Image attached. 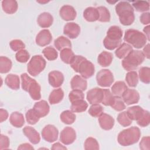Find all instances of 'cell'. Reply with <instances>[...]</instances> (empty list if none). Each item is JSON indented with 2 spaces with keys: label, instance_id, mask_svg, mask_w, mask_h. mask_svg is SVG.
I'll list each match as a JSON object with an SVG mask.
<instances>
[{
  "label": "cell",
  "instance_id": "ee69618b",
  "mask_svg": "<svg viewBox=\"0 0 150 150\" xmlns=\"http://www.w3.org/2000/svg\"><path fill=\"white\" fill-rule=\"evenodd\" d=\"M132 5L138 12H145L149 9V4L148 1H134L132 2Z\"/></svg>",
  "mask_w": 150,
  "mask_h": 150
},
{
  "label": "cell",
  "instance_id": "44dd1931",
  "mask_svg": "<svg viewBox=\"0 0 150 150\" xmlns=\"http://www.w3.org/2000/svg\"><path fill=\"white\" fill-rule=\"evenodd\" d=\"M70 84L72 89L80 90L82 91L86 90L87 87V81L79 75H76L71 79Z\"/></svg>",
  "mask_w": 150,
  "mask_h": 150
},
{
  "label": "cell",
  "instance_id": "7402d4cb",
  "mask_svg": "<svg viewBox=\"0 0 150 150\" xmlns=\"http://www.w3.org/2000/svg\"><path fill=\"white\" fill-rule=\"evenodd\" d=\"M144 111L145 110H144L141 107L135 105L129 107L127 110V113L131 120H135L137 121L142 117Z\"/></svg>",
  "mask_w": 150,
  "mask_h": 150
},
{
  "label": "cell",
  "instance_id": "cb8c5ba5",
  "mask_svg": "<svg viewBox=\"0 0 150 150\" xmlns=\"http://www.w3.org/2000/svg\"><path fill=\"white\" fill-rule=\"evenodd\" d=\"M83 17L88 22H95L99 19V12L97 8L88 7L83 12Z\"/></svg>",
  "mask_w": 150,
  "mask_h": 150
},
{
  "label": "cell",
  "instance_id": "f907efd6",
  "mask_svg": "<svg viewBox=\"0 0 150 150\" xmlns=\"http://www.w3.org/2000/svg\"><path fill=\"white\" fill-rule=\"evenodd\" d=\"M149 122H150L149 112V111L145 110L142 117L138 121H137V124L142 127H145L148 126L149 124Z\"/></svg>",
  "mask_w": 150,
  "mask_h": 150
},
{
  "label": "cell",
  "instance_id": "7bdbcfd3",
  "mask_svg": "<svg viewBox=\"0 0 150 150\" xmlns=\"http://www.w3.org/2000/svg\"><path fill=\"white\" fill-rule=\"evenodd\" d=\"M103 107L99 104H93L88 110L89 114L93 117H98L103 113Z\"/></svg>",
  "mask_w": 150,
  "mask_h": 150
},
{
  "label": "cell",
  "instance_id": "52a82bcc",
  "mask_svg": "<svg viewBox=\"0 0 150 150\" xmlns=\"http://www.w3.org/2000/svg\"><path fill=\"white\" fill-rule=\"evenodd\" d=\"M46 67V61L40 55L33 56L28 64L27 70L32 76L39 74Z\"/></svg>",
  "mask_w": 150,
  "mask_h": 150
},
{
  "label": "cell",
  "instance_id": "d6986e66",
  "mask_svg": "<svg viewBox=\"0 0 150 150\" xmlns=\"http://www.w3.org/2000/svg\"><path fill=\"white\" fill-rule=\"evenodd\" d=\"M98 122L101 128L104 130H110L114 125V119L110 115L103 113L98 118Z\"/></svg>",
  "mask_w": 150,
  "mask_h": 150
},
{
  "label": "cell",
  "instance_id": "4fadbf2b",
  "mask_svg": "<svg viewBox=\"0 0 150 150\" xmlns=\"http://www.w3.org/2000/svg\"><path fill=\"white\" fill-rule=\"evenodd\" d=\"M122 100L127 105L137 103L139 100V94L137 91L134 89L127 88L122 95Z\"/></svg>",
  "mask_w": 150,
  "mask_h": 150
},
{
  "label": "cell",
  "instance_id": "ffe728a7",
  "mask_svg": "<svg viewBox=\"0 0 150 150\" xmlns=\"http://www.w3.org/2000/svg\"><path fill=\"white\" fill-rule=\"evenodd\" d=\"M23 132L25 135L29 139L30 142L33 144H37L40 142V137L39 134L35 128L26 126L23 129Z\"/></svg>",
  "mask_w": 150,
  "mask_h": 150
},
{
  "label": "cell",
  "instance_id": "9a60e30c",
  "mask_svg": "<svg viewBox=\"0 0 150 150\" xmlns=\"http://www.w3.org/2000/svg\"><path fill=\"white\" fill-rule=\"evenodd\" d=\"M49 83L53 87L56 88L62 86L64 81V76L59 71L54 70L50 71L48 74Z\"/></svg>",
  "mask_w": 150,
  "mask_h": 150
},
{
  "label": "cell",
  "instance_id": "d6a6232c",
  "mask_svg": "<svg viewBox=\"0 0 150 150\" xmlns=\"http://www.w3.org/2000/svg\"><path fill=\"white\" fill-rule=\"evenodd\" d=\"M88 107V104L84 100L71 103V110L73 112H81L85 111Z\"/></svg>",
  "mask_w": 150,
  "mask_h": 150
},
{
  "label": "cell",
  "instance_id": "f5cc1de1",
  "mask_svg": "<svg viewBox=\"0 0 150 150\" xmlns=\"http://www.w3.org/2000/svg\"><path fill=\"white\" fill-rule=\"evenodd\" d=\"M104 97L102 101V104L105 106L110 105L114 96L108 89H103Z\"/></svg>",
  "mask_w": 150,
  "mask_h": 150
},
{
  "label": "cell",
  "instance_id": "e0dca14e",
  "mask_svg": "<svg viewBox=\"0 0 150 150\" xmlns=\"http://www.w3.org/2000/svg\"><path fill=\"white\" fill-rule=\"evenodd\" d=\"M59 14L60 17L66 21L74 20L77 15L74 8L70 5L63 6L60 9Z\"/></svg>",
  "mask_w": 150,
  "mask_h": 150
},
{
  "label": "cell",
  "instance_id": "bcb514c9",
  "mask_svg": "<svg viewBox=\"0 0 150 150\" xmlns=\"http://www.w3.org/2000/svg\"><path fill=\"white\" fill-rule=\"evenodd\" d=\"M84 149L86 150L98 149L99 144L95 138L89 137L86 139L84 142Z\"/></svg>",
  "mask_w": 150,
  "mask_h": 150
},
{
  "label": "cell",
  "instance_id": "816d5d0a",
  "mask_svg": "<svg viewBox=\"0 0 150 150\" xmlns=\"http://www.w3.org/2000/svg\"><path fill=\"white\" fill-rule=\"evenodd\" d=\"M9 45L13 51H19L25 47V45L23 42L22 40L18 39H15L11 41Z\"/></svg>",
  "mask_w": 150,
  "mask_h": 150
},
{
  "label": "cell",
  "instance_id": "30bf717a",
  "mask_svg": "<svg viewBox=\"0 0 150 150\" xmlns=\"http://www.w3.org/2000/svg\"><path fill=\"white\" fill-rule=\"evenodd\" d=\"M59 134L58 129L53 125H46L42 131V138L49 142H54L57 139Z\"/></svg>",
  "mask_w": 150,
  "mask_h": 150
},
{
  "label": "cell",
  "instance_id": "f35d334b",
  "mask_svg": "<svg viewBox=\"0 0 150 150\" xmlns=\"http://www.w3.org/2000/svg\"><path fill=\"white\" fill-rule=\"evenodd\" d=\"M42 53L45 57L49 60H54L57 58L58 53L56 50L52 46H48L45 47Z\"/></svg>",
  "mask_w": 150,
  "mask_h": 150
},
{
  "label": "cell",
  "instance_id": "484cf974",
  "mask_svg": "<svg viewBox=\"0 0 150 150\" xmlns=\"http://www.w3.org/2000/svg\"><path fill=\"white\" fill-rule=\"evenodd\" d=\"M9 121L13 127L21 128L25 123V119L22 114L19 112H13L10 115Z\"/></svg>",
  "mask_w": 150,
  "mask_h": 150
},
{
  "label": "cell",
  "instance_id": "c3c4849f",
  "mask_svg": "<svg viewBox=\"0 0 150 150\" xmlns=\"http://www.w3.org/2000/svg\"><path fill=\"white\" fill-rule=\"evenodd\" d=\"M15 57L18 62L21 63H26L29 60L30 55L27 50L22 49L16 53Z\"/></svg>",
  "mask_w": 150,
  "mask_h": 150
},
{
  "label": "cell",
  "instance_id": "4dcf8cb0",
  "mask_svg": "<svg viewBox=\"0 0 150 150\" xmlns=\"http://www.w3.org/2000/svg\"><path fill=\"white\" fill-rule=\"evenodd\" d=\"M64 97V93L61 88L53 90L49 97V101L51 104H56L60 103Z\"/></svg>",
  "mask_w": 150,
  "mask_h": 150
},
{
  "label": "cell",
  "instance_id": "8d00e7d4",
  "mask_svg": "<svg viewBox=\"0 0 150 150\" xmlns=\"http://www.w3.org/2000/svg\"><path fill=\"white\" fill-rule=\"evenodd\" d=\"M74 56L70 48H66L60 52V59L66 64H70Z\"/></svg>",
  "mask_w": 150,
  "mask_h": 150
},
{
  "label": "cell",
  "instance_id": "6da1fadb",
  "mask_svg": "<svg viewBox=\"0 0 150 150\" xmlns=\"http://www.w3.org/2000/svg\"><path fill=\"white\" fill-rule=\"evenodd\" d=\"M115 11L119 16L120 22L125 26L131 25L135 19L134 8L126 1H121L115 6Z\"/></svg>",
  "mask_w": 150,
  "mask_h": 150
},
{
  "label": "cell",
  "instance_id": "b9f144b4",
  "mask_svg": "<svg viewBox=\"0 0 150 150\" xmlns=\"http://www.w3.org/2000/svg\"><path fill=\"white\" fill-rule=\"evenodd\" d=\"M117 121L122 127H128L132 124V120L129 118L127 111L120 112L117 117Z\"/></svg>",
  "mask_w": 150,
  "mask_h": 150
},
{
  "label": "cell",
  "instance_id": "9f6ffc18",
  "mask_svg": "<svg viewBox=\"0 0 150 150\" xmlns=\"http://www.w3.org/2000/svg\"><path fill=\"white\" fill-rule=\"evenodd\" d=\"M140 21L144 25H148L150 23V13L149 12L143 13L140 16Z\"/></svg>",
  "mask_w": 150,
  "mask_h": 150
},
{
  "label": "cell",
  "instance_id": "5b68a950",
  "mask_svg": "<svg viewBox=\"0 0 150 150\" xmlns=\"http://www.w3.org/2000/svg\"><path fill=\"white\" fill-rule=\"evenodd\" d=\"M145 59L142 52L140 50H132L124 58L122 61V66L127 71L135 70L142 64Z\"/></svg>",
  "mask_w": 150,
  "mask_h": 150
},
{
  "label": "cell",
  "instance_id": "836d02e7",
  "mask_svg": "<svg viewBox=\"0 0 150 150\" xmlns=\"http://www.w3.org/2000/svg\"><path fill=\"white\" fill-rule=\"evenodd\" d=\"M61 121L67 125L73 124L76 120V115L71 111L66 110L60 114Z\"/></svg>",
  "mask_w": 150,
  "mask_h": 150
},
{
  "label": "cell",
  "instance_id": "6125c7cd",
  "mask_svg": "<svg viewBox=\"0 0 150 150\" xmlns=\"http://www.w3.org/2000/svg\"><path fill=\"white\" fill-rule=\"evenodd\" d=\"M149 25H148L147 26H146V27H145L144 28V32H145V36H146V38H147V39L148 40H149Z\"/></svg>",
  "mask_w": 150,
  "mask_h": 150
},
{
  "label": "cell",
  "instance_id": "91938a15",
  "mask_svg": "<svg viewBox=\"0 0 150 150\" xmlns=\"http://www.w3.org/2000/svg\"><path fill=\"white\" fill-rule=\"evenodd\" d=\"M52 149H66V147L60 144L59 142H57L54 144L51 147Z\"/></svg>",
  "mask_w": 150,
  "mask_h": 150
},
{
  "label": "cell",
  "instance_id": "f546056e",
  "mask_svg": "<svg viewBox=\"0 0 150 150\" xmlns=\"http://www.w3.org/2000/svg\"><path fill=\"white\" fill-rule=\"evenodd\" d=\"M54 45L58 50H62L66 48H71V43L69 39L64 36H59L54 42Z\"/></svg>",
  "mask_w": 150,
  "mask_h": 150
},
{
  "label": "cell",
  "instance_id": "8992f818",
  "mask_svg": "<svg viewBox=\"0 0 150 150\" xmlns=\"http://www.w3.org/2000/svg\"><path fill=\"white\" fill-rule=\"evenodd\" d=\"M124 40L137 49L144 47L147 40L145 34L135 29H128L124 35Z\"/></svg>",
  "mask_w": 150,
  "mask_h": 150
},
{
  "label": "cell",
  "instance_id": "2e32d148",
  "mask_svg": "<svg viewBox=\"0 0 150 150\" xmlns=\"http://www.w3.org/2000/svg\"><path fill=\"white\" fill-rule=\"evenodd\" d=\"M52 40V36L47 29L40 30L36 37V43L40 46H45L49 45Z\"/></svg>",
  "mask_w": 150,
  "mask_h": 150
},
{
  "label": "cell",
  "instance_id": "277c9868",
  "mask_svg": "<svg viewBox=\"0 0 150 150\" xmlns=\"http://www.w3.org/2000/svg\"><path fill=\"white\" fill-rule=\"evenodd\" d=\"M21 78L22 89L28 92L33 100H38L40 99V86L36 81L29 77L26 73L22 74Z\"/></svg>",
  "mask_w": 150,
  "mask_h": 150
},
{
  "label": "cell",
  "instance_id": "7c38bea8",
  "mask_svg": "<svg viewBox=\"0 0 150 150\" xmlns=\"http://www.w3.org/2000/svg\"><path fill=\"white\" fill-rule=\"evenodd\" d=\"M76 138V131L71 127H67L61 131L60 140L64 145H70L72 144L75 141Z\"/></svg>",
  "mask_w": 150,
  "mask_h": 150
},
{
  "label": "cell",
  "instance_id": "f6af8a7d",
  "mask_svg": "<svg viewBox=\"0 0 150 150\" xmlns=\"http://www.w3.org/2000/svg\"><path fill=\"white\" fill-rule=\"evenodd\" d=\"M40 118L37 115L33 108L29 110L26 113V121L30 125H34L36 124Z\"/></svg>",
  "mask_w": 150,
  "mask_h": 150
},
{
  "label": "cell",
  "instance_id": "ac0fdd59",
  "mask_svg": "<svg viewBox=\"0 0 150 150\" xmlns=\"http://www.w3.org/2000/svg\"><path fill=\"white\" fill-rule=\"evenodd\" d=\"M33 110L39 118L44 117L49 112V105L45 100H41L35 104Z\"/></svg>",
  "mask_w": 150,
  "mask_h": 150
},
{
  "label": "cell",
  "instance_id": "7a4b0ae2",
  "mask_svg": "<svg viewBox=\"0 0 150 150\" xmlns=\"http://www.w3.org/2000/svg\"><path fill=\"white\" fill-rule=\"evenodd\" d=\"M122 31L119 26H111L107 32V36L103 40L104 47L110 50H112L119 47L121 43Z\"/></svg>",
  "mask_w": 150,
  "mask_h": 150
},
{
  "label": "cell",
  "instance_id": "681fc988",
  "mask_svg": "<svg viewBox=\"0 0 150 150\" xmlns=\"http://www.w3.org/2000/svg\"><path fill=\"white\" fill-rule=\"evenodd\" d=\"M85 59H86L85 57L81 56H79V55L74 56L71 62L70 63V66L76 72H78V69L80 64Z\"/></svg>",
  "mask_w": 150,
  "mask_h": 150
},
{
  "label": "cell",
  "instance_id": "f1b7e54d",
  "mask_svg": "<svg viewBox=\"0 0 150 150\" xmlns=\"http://www.w3.org/2000/svg\"><path fill=\"white\" fill-rule=\"evenodd\" d=\"M132 50V47L130 45L124 43L117 48L115 52V54L118 58L121 59L125 58Z\"/></svg>",
  "mask_w": 150,
  "mask_h": 150
},
{
  "label": "cell",
  "instance_id": "94428289",
  "mask_svg": "<svg viewBox=\"0 0 150 150\" xmlns=\"http://www.w3.org/2000/svg\"><path fill=\"white\" fill-rule=\"evenodd\" d=\"M142 53L145 57H146L147 59L149 58V43L145 46V47L143 49Z\"/></svg>",
  "mask_w": 150,
  "mask_h": 150
},
{
  "label": "cell",
  "instance_id": "ba28073f",
  "mask_svg": "<svg viewBox=\"0 0 150 150\" xmlns=\"http://www.w3.org/2000/svg\"><path fill=\"white\" fill-rule=\"evenodd\" d=\"M97 84L104 87H110L114 81V76L112 72L108 69H102L96 76Z\"/></svg>",
  "mask_w": 150,
  "mask_h": 150
},
{
  "label": "cell",
  "instance_id": "74e56055",
  "mask_svg": "<svg viewBox=\"0 0 150 150\" xmlns=\"http://www.w3.org/2000/svg\"><path fill=\"white\" fill-rule=\"evenodd\" d=\"M110 106L117 111H121L125 108L124 102L120 96H114Z\"/></svg>",
  "mask_w": 150,
  "mask_h": 150
},
{
  "label": "cell",
  "instance_id": "d590c367",
  "mask_svg": "<svg viewBox=\"0 0 150 150\" xmlns=\"http://www.w3.org/2000/svg\"><path fill=\"white\" fill-rule=\"evenodd\" d=\"M12 68V62L11 60L5 57H0V72L1 73H6Z\"/></svg>",
  "mask_w": 150,
  "mask_h": 150
},
{
  "label": "cell",
  "instance_id": "e575fe53",
  "mask_svg": "<svg viewBox=\"0 0 150 150\" xmlns=\"http://www.w3.org/2000/svg\"><path fill=\"white\" fill-rule=\"evenodd\" d=\"M125 81L129 87H136L138 83V76L137 73L135 71H129L126 74Z\"/></svg>",
  "mask_w": 150,
  "mask_h": 150
},
{
  "label": "cell",
  "instance_id": "3957f363",
  "mask_svg": "<svg viewBox=\"0 0 150 150\" xmlns=\"http://www.w3.org/2000/svg\"><path fill=\"white\" fill-rule=\"evenodd\" d=\"M141 137V131L137 127H131L121 131L118 135V142L122 146H129L137 143Z\"/></svg>",
  "mask_w": 150,
  "mask_h": 150
},
{
  "label": "cell",
  "instance_id": "5bb4252c",
  "mask_svg": "<svg viewBox=\"0 0 150 150\" xmlns=\"http://www.w3.org/2000/svg\"><path fill=\"white\" fill-rule=\"evenodd\" d=\"M80 27L74 22H69L66 23L63 29V33L70 39L76 38L80 34Z\"/></svg>",
  "mask_w": 150,
  "mask_h": 150
},
{
  "label": "cell",
  "instance_id": "603a6c76",
  "mask_svg": "<svg viewBox=\"0 0 150 150\" xmlns=\"http://www.w3.org/2000/svg\"><path fill=\"white\" fill-rule=\"evenodd\" d=\"M53 21V16L48 12H43L38 17L37 22L38 25L43 28L50 27Z\"/></svg>",
  "mask_w": 150,
  "mask_h": 150
},
{
  "label": "cell",
  "instance_id": "db71d44e",
  "mask_svg": "<svg viewBox=\"0 0 150 150\" xmlns=\"http://www.w3.org/2000/svg\"><path fill=\"white\" fill-rule=\"evenodd\" d=\"M150 138L149 137H144L141 139L139 143V148L142 150H149L150 149Z\"/></svg>",
  "mask_w": 150,
  "mask_h": 150
},
{
  "label": "cell",
  "instance_id": "11a10c76",
  "mask_svg": "<svg viewBox=\"0 0 150 150\" xmlns=\"http://www.w3.org/2000/svg\"><path fill=\"white\" fill-rule=\"evenodd\" d=\"M9 146V139L4 135L1 134L0 137V149H8Z\"/></svg>",
  "mask_w": 150,
  "mask_h": 150
},
{
  "label": "cell",
  "instance_id": "ab89813d",
  "mask_svg": "<svg viewBox=\"0 0 150 150\" xmlns=\"http://www.w3.org/2000/svg\"><path fill=\"white\" fill-rule=\"evenodd\" d=\"M99 12L98 21L101 22H107L110 20V13L107 8L104 6H99L97 8Z\"/></svg>",
  "mask_w": 150,
  "mask_h": 150
},
{
  "label": "cell",
  "instance_id": "680465c9",
  "mask_svg": "<svg viewBox=\"0 0 150 150\" xmlns=\"http://www.w3.org/2000/svg\"><path fill=\"white\" fill-rule=\"evenodd\" d=\"M18 149H33V147L29 144L25 143L20 145L19 146L18 148Z\"/></svg>",
  "mask_w": 150,
  "mask_h": 150
},
{
  "label": "cell",
  "instance_id": "8fae6325",
  "mask_svg": "<svg viewBox=\"0 0 150 150\" xmlns=\"http://www.w3.org/2000/svg\"><path fill=\"white\" fill-rule=\"evenodd\" d=\"M104 97L103 89L100 88H94L87 93V100L90 104H98L101 103Z\"/></svg>",
  "mask_w": 150,
  "mask_h": 150
},
{
  "label": "cell",
  "instance_id": "83f0119b",
  "mask_svg": "<svg viewBox=\"0 0 150 150\" xmlns=\"http://www.w3.org/2000/svg\"><path fill=\"white\" fill-rule=\"evenodd\" d=\"M2 7L5 13L12 14L18 9V3L14 0H4L2 2Z\"/></svg>",
  "mask_w": 150,
  "mask_h": 150
},
{
  "label": "cell",
  "instance_id": "7dc6e473",
  "mask_svg": "<svg viewBox=\"0 0 150 150\" xmlns=\"http://www.w3.org/2000/svg\"><path fill=\"white\" fill-rule=\"evenodd\" d=\"M69 100L71 103L76 101L81 100L84 99V94L82 91L80 90H73L69 94Z\"/></svg>",
  "mask_w": 150,
  "mask_h": 150
},
{
  "label": "cell",
  "instance_id": "4316f807",
  "mask_svg": "<svg viewBox=\"0 0 150 150\" xmlns=\"http://www.w3.org/2000/svg\"><path fill=\"white\" fill-rule=\"evenodd\" d=\"M5 84L12 90H18L20 86V80L19 76L16 74H8L5 80Z\"/></svg>",
  "mask_w": 150,
  "mask_h": 150
},
{
  "label": "cell",
  "instance_id": "9c48e42d",
  "mask_svg": "<svg viewBox=\"0 0 150 150\" xmlns=\"http://www.w3.org/2000/svg\"><path fill=\"white\" fill-rule=\"evenodd\" d=\"M95 71L94 64L85 59L80 64L78 69V73L84 79H88L93 76Z\"/></svg>",
  "mask_w": 150,
  "mask_h": 150
},
{
  "label": "cell",
  "instance_id": "1f68e13d",
  "mask_svg": "<svg viewBox=\"0 0 150 150\" xmlns=\"http://www.w3.org/2000/svg\"><path fill=\"white\" fill-rule=\"evenodd\" d=\"M127 88V86L124 81H118L115 82L111 87V91L113 94L120 97L122 96L123 93Z\"/></svg>",
  "mask_w": 150,
  "mask_h": 150
},
{
  "label": "cell",
  "instance_id": "60d3db41",
  "mask_svg": "<svg viewBox=\"0 0 150 150\" xmlns=\"http://www.w3.org/2000/svg\"><path fill=\"white\" fill-rule=\"evenodd\" d=\"M139 77L141 81L149 84L150 81V69L148 67H142L139 70Z\"/></svg>",
  "mask_w": 150,
  "mask_h": 150
},
{
  "label": "cell",
  "instance_id": "6f0895ef",
  "mask_svg": "<svg viewBox=\"0 0 150 150\" xmlns=\"http://www.w3.org/2000/svg\"><path fill=\"white\" fill-rule=\"evenodd\" d=\"M8 117V112L6 110L1 108L0 110V121L2 122L3 121L6 120Z\"/></svg>",
  "mask_w": 150,
  "mask_h": 150
},
{
  "label": "cell",
  "instance_id": "d4e9b609",
  "mask_svg": "<svg viewBox=\"0 0 150 150\" xmlns=\"http://www.w3.org/2000/svg\"><path fill=\"white\" fill-rule=\"evenodd\" d=\"M113 59V55L112 53L108 52H102L98 56L97 62L98 64L102 67L109 66Z\"/></svg>",
  "mask_w": 150,
  "mask_h": 150
}]
</instances>
